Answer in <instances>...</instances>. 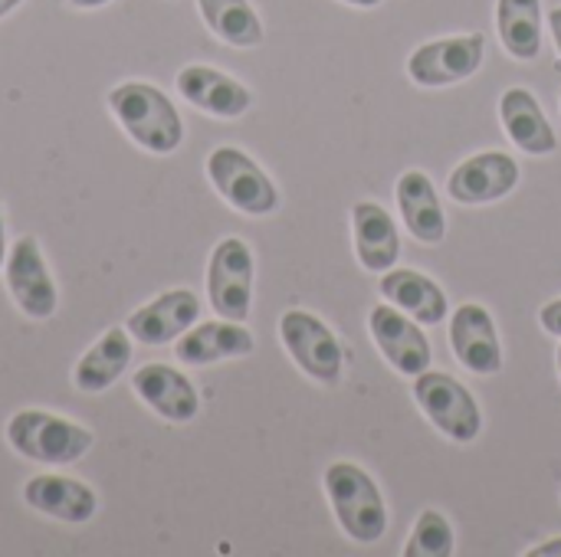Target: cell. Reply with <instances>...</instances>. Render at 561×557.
Returning a JSON list of instances; mask_svg holds the SVG:
<instances>
[{
    "label": "cell",
    "instance_id": "obj_1",
    "mask_svg": "<svg viewBox=\"0 0 561 557\" xmlns=\"http://www.w3.org/2000/svg\"><path fill=\"white\" fill-rule=\"evenodd\" d=\"M108 108L125 135L151 154H171L184 141V121L174 102L151 82L115 85L108 92Z\"/></svg>",
    "mask_w": 561,
    "mask_h": 557
},
{
    "label": "cell",
    "instance_id": "obj_2",
    "mask_svg": "<svg viewBox=\"0 0 561 557\" xmlns=\"http://www.w3.org/2000/svg\"><path fill=\"white\" fill-rule=\"evenodd\" d=\"M325 492L342 532L358 545H375L388 532L385 499L375 479L355 463H332L325 469Z\"/></svg>",
    "mask_w": 561,
    "mask_h": 557
},
{
    "label": "cell",
    "instance_id": "obj_3",
    "mask_svg": "<svg viewBox=\"0 0 561 557\" xmlns=\"http://www.w3.org/2000/svg\"><path fill=\"white\" fill-rule=\"evenodd\" d=\"M92 430L46 410H20L7 420V443L33 463L66 466L92 450Z\"/></svg>",
    "mask_w": 561,
    "mask_h": 557
},
{
    "label": "cell",
    "instance_id": "obj_4",
    "mask_svg": "<svg viewBox=\"0 0 561 557\" xmlns=\"http://www.w3.org/2000/svg\"><path fill=\"white\" fill-rule=\"evenodd\" d=\"M207 177L214 190L247 217H266L279 207V190L270 174L240 148H214L207 158Z\"/></svg>",
    "mask_w": 561,
    "mask_h": 557
},
{
    "label": "cell",
    "instance_id": "obj_5",
    "mask_svg": "<svg viewBox=\"0 0 561 557\" xmlns=\"http://www.w3.org/2000/svg\"><path fill=\"white\" fill-rule=\"evenodd\" d=\"M414 397L427 420L454 443H473L483 430V414L473 394L444 371H424L414 378Z\"/></svg>",
    "mask_w": 561,
    "mask_h": 557
},
{
    "label": "cell",
    "instance_id": "obj_6",
    "mask_svg": "<svg viewBox=\"0 0 561 557\" xmlns=\"http://www.w3.org/2000/svg\"><path fill=\"white\" fill-rule=\"evenodd\" d=\"M279 335L283 345L289 351V358L319 384H339L342 378V364H345V351L335 338V332L316 318L312 312L302 309H289L279 318Z\"/></svg>",
    "mask_w": 561,
    "mask_h": 557
},
{
    "label": "cell",
    "instance_id": "obj_7",
    "mask_svg": "<svg viewBox=\"0 0 561 557\" xmlns=\"http://www.w3.org/2000/svg\"><path fill=\"white\" fill-rule=\"evenodd\" d=\"M207 295L220 318L247 322L253 305V253L240 236H227L214 246L207 266Z\"/></svg>",
    "mask_w": 561,
    "mask_h": 557
},
{
    "label": "cell",
    "instance_id": "obj_8",
    "mask_svg": "<svg viewBox=\"0 0 561 557\" xmlns=\"http://www.w3.org/2000/svg\"><path fill=\"white\" fill-rule=\"evenodd\" d=\"M483 49H486V39L480 33L424 43V46H417L411 53L408 76L424 89H440V85L463 82L483 66Z\"/></svg>",
    "mask_w": 561,
    "mask_h": 557
},
{
    "label": "cell",
    "instance_id": "obj_9",
    "mask_svg": "<svg viewBox=\"0 0 561 557\" xmlns=\"http://www.w3.org/2000/svg\"><path fill=\"white\" fill-rule=\"evenodd\" d=\"M3 272H7V289H10V299L16 302V309L26 315V318H49L56 312V282L46 269V259H43V250L36 243V236H20L10 250H7V263H3Z\"/></svg>",
    "mask_w": 561,
    "mask_h": 557
},
{
    "label": "cell",
    "instance_id": "obj_10",
    "mask_svg": "<svg viewBox=\"0 0 561 557\" xmlns=\"http://www.w3.org/2000/svg\"><path fill=\"white\" fill-rule=\"evenodd\" d=\"M368 328L375 345L381 348V355L388 358V364L404 374V378H417L431 368V341L427 335L404 318L398 309L391 305H375L368 315Z\"/></svg>",
    "mask_w": 561,
    "mask_h": 557
},
{
    "label": "cell",
    "instance_id": "obj_11",
    "mask_svg": "<svg viewBox=\"0 0 561 557\" xmlns=\"http://www.w3.org/2000/svg\"><path fill=\"white\" fill-rule=\"evenodd\" d=\"M201 318V299L191 289H171L128 315V335L141 345L178 341Z\"/></svg>",
    "mask_w": 561,
    "mask_h": 557
},
{
    "label": "cell",
    "instance_id": "obj_12",
    "mask_svg": "<svg viewBox=\"0 0 561 557\" xmlns=\"http://www.w3.org/2000/svg\"><path fill=\"white\" fill-rule=\"evenodd\" d=\"M138 401L168 423H191L201 410L194 384L171 364H145L131 374Z\"/></svg>",
    "mask_w": 561,
    "mask_h": 557
},
{
    "label": "cell",
    "instance_id": "obj_13",
    "mask_svg": "<svg viewBox=\"0 0 561 557\" xmlns=\"http://www.w3.org/2000/svg\"><path fill=\"white\" fill-rule=\"evenodd\" d=\"M519 184V164L503 151H483L467 158L447 181V190L460 204H493L516 190Z\"/></svg>",
    "mask_w": 561,
    "mask_h": 557
},
{
    "label": "cell",
    "instance_id": "obj_14",
    "mask_svg": "<svg viewBox=\"0 0 561 557\" xmlns=\"http://www.w3.org/2000/svg\"><path fill=\"white\" fill-rule=\"evenodd\" d=\"M23 502L39 515H49L66 525H85L99 512V496L92 492V486L56 473L33 476L23 486Z\"/></svg>",
    "mask_w": 561,
    "mask_h": 557
},
{
    "label": "cell",
    "instance_id": "obj_15",
    "mask_svg": "<svg viewBox=\"0 0 561 557\" xmlns=\"http://www.w3.org/2000/svg\"><path fill=\"white\" fill-rule=\"evenodd\" d=\"M450 348L460 364L473 374H500L503 348L493 315L483 305H460L450 322Z\"/></svg>",
    "mask_w": 561,
    "mask_h": 557
},
{
    "label": "cell",
    "instance_id": "obj_16",
    "mask_svg": "<svg viewBox=\"0 0 561 557\" xmlns=\"http://www.w3.org/2000/svg\"><path fill=\"white\" fill-rule=\"evenodd\" d=\"M178 92L194 108L217 115V118H240L253 105L250 89L214 66H184L178 72Z\"/></svg>",
    "mask_w": 561,
    "mask_h": 557
},
{
    "label": "cell",
    "instance_id": "obj_17",
    "mask_svg": "<svg viewBox=\"0 0 561 557\" xmlns=\"http://www.w3.org/2000/svg\"><path fill=\"white\" fill-rule=\"evenodd\" d=\"M178 358L191 368H207L227 358H247L253 351V335L243 328V322H204L197 328H187L178 338Z\"/></svg>",
    "mask_w": 561,
    "mask_h": 557
},
{
    "label": "cell",
    "instance_id": "obj_18",
    "mask_svg": "<svg viewBox=\"0 0 561 557\" xmlns=\"http://www.w3.org/2000/svg\"><path fill=\"white\" fill-rule=\"evenodd\" d=\"M352 227H355L358 263L368 272H388L401 256V236H398L391 213L381 204L358 200L352 207Z\"/></svg>",
    "mask_w": 561,
    "mask_h": 557
},
{
    "label": "cell",
    "instance_id": "obj_19",
    "mask_svg": "<svg viewBox=\"0 0 561 557\" xmlns=\"http://www.w3.org/2000/svg\"><path fill=\"white\" fill-rule=\"evenodd\" d=\"M500 115H503V128L506 135L516 141V148H523L526 154H552L559 148V138L542 112V105L536 102V95L529 89H506L500 98Z\"/></svg>",
    "mask_w": 561,
    "mask_h": 557
},
{
    "label": "cell",
    "instance_id": "obj_20",
    "mask_svg": "<svg viewBox=\"0 0 561 557\" xmlns=\"http://www.w3.org/2000/svg\"><path fill=\"white\" fill-rule=\"evenodd\" d=\"M381 295L421 325H440L447 318L444 289L414 269H388L381 279Z\"/></svg>",
    "mask_w": 561,
    "mask_h": 557
},
{
    "label": "cell",
    "instance_id": "obj_21",
    "mask_svg": "<svg viewBox=\"0 0 561 557\" xmlns=\"http://www.w3.org/2000/svg\"><path fill=\"white\" fill-rule=\"evenodd\" d=\"M131 361V335L128 328H108L76 364L72 381L82 394H102L112 387Z\"/></svg>",
    "mask_w": 561,
    "mask_h": 557
},
{
    "label": "cell",
    "instance_id": "obj_22",
    "mask_svg": "<svg viewBox=\"0 0 561 557\" xmlns=\"http://www.w3.org/2000/svg\"><path fill=\"white\" fill-rule=\"evenodd\" d=\"M398 207L404 213V223L414 240L421 243H440L447 233V217L437 200V190L424 171H408L398 181Z\"/></svg>",
    "mask_w": 561,
    "mask_h": 557
},
{
    "label": "cell",
    "instance_id": "obj_23",
    "mask_svg": "<svg viewBox=\"0 0 561 557\" xmlns=\"http://www.w3.org/2000/svg\"><path fill=\"white\" fill-rule=\"evenodd\" d=\"M496 26L510 56L523 62L536 59L542 49V0H500Z\"/></svg>",
    "mask_w": 561,
    "mask_h": 557
},
{
    "label": "cell",
    "instance_id": "obj_24",
    "mask_svg": "<svg viewBox=\"0 0 561 557\" xmlns=\"http://www.w3.org/2000/svg\"><path fill=\"white\" fill-rule=\"evenodd\" d=\"M204 23L214 36H220L230 46L250 49L263 43V23L250 0H197Z\"/></svg>",
    "mask_w": 561,
    "mask_h": 557
},
{
    "label": "cell",
    "instance_id": "obj_25",
    "mask_svg": "<svg viewBox=\"0 0 561 557\" xmlns=\"http://www.w3.org/2000/svg\"><path fill=\"white\" fill-rule=\"evenodd\" d=\"M454 529H450V522L437 512V509H427L421 519H417V525H414V532H411V542H408V548H404V555L408 557H450L454 555Z\"/></svg>",
    "mask_w": 561,
    "mask_h": 557
},
{
    "label": "cell",
    "instance_id": "obj_26",
    "mask_svg": "<svg viewBox=\"0 0 561 557\" xmlns=\"http://www.w3.org/2000/svg\"><path fill=\"white\" fill-rule=\"evenodd\" d=\"M542 328L549 332V335H556V338H561V299H556V302H549L546 309H542Z\"/></svg>",
    "mask_w": 561,
    "mask_h": 557
},
{
    "label": "cell",
    "instance_id": "obj_27",
    "mask_svg": "<svg viewBox=\"0 0 561 557\" xmlns=\"http://www.w3.org/2000/svg\"><path fill=\"white\" fill-rule=\"evenodd\" d=\"M529 557H561V538H552V542H546V545L533 548Z\"/></svg>",
    "mask_w": 561,
    "mask_h": 557
},
{
    "label": "cell",
    "instance_id": "obj_28",
    "mask_svg": "<svg viewBox=\"0 0 561 557\" xmlns=\"http://www.w3.org/2000/svg\"><path fill=\"white\" fill-rule=\"evenodd\" d=\"M549 26H552V36H556V46H559L561 53V7H556V10L549 13Z\"/></svg>",
    "mask_w": 561,
    "mask_h": 557
},
{
    "label": "cell",
    "instance_id": "obj_29",
    "mask_svg": "<svg viewBox=\"0 0 561 557\" xmlns=\"http://www.w3.org/2000/svg\"><path fill=\"white\" fill-rule=\"evenodd\" d=\"M7 263V230H3V207H0V269Z\"/></svg>",
    "mask_w": 561,
    "mask_h": 557
},
{
    "label": "cell",
    "instance_id": "obj_30",
    "mask_svg": "<svg viewBox=\"0 0 561 557\" xmlns=\"http://www.w3.org/2000/svg\"><path fill=\"white\" fill-rule=\"evenodd\" d=\"M72 7H79V10H95V7H105V3H112V0H69Z\"/></svg>",
    "mask_w": 561,
    "mask_h": 557
},
{
    "label": "cell",
    "instance_id": "obj_31",
    "mask_svg": "<svg viewBox=\"0 0 561 557\" xmlns=\"http://www.w3.org/2000/svg\"><path fill=\"white\" fill-rule=\"evenodd\" d=\"M20 3H23V0H0V20H3L13 7H20Z\"/></svg>",
    "mask_w": 561,
    "mask_h": 557
},
{
    "label": "cell",
    "instance_id": "obj_32",
    "mask_svg": "<svg viewBox=\"0 0 561 557\" xmlns=\"http://www.w3.org/2000/svg\"><path fill=\"white\" fill-rule=\"evenodd\" d=\"M342 3H352V7H365L368 10V7H378L381 0H342Z\"/></svg>",
    "mask_w": 561,
    "mask_h": 557
},
{
    "label": "cell",
    "instance_id": "obj_33",
    "mask_svg": "<svg viewBox=\"0 0 561 557\" xmlns=\"http://www.w3.org/2000/svg\"><path fill=\"white\" fill-rule=\"evenodd\" d=\"M556 358H559V374H561V348H559V355H556Z\"/></svg>",
    "mask_w": 561,
    "mask_h": 557
}]
</instances>
